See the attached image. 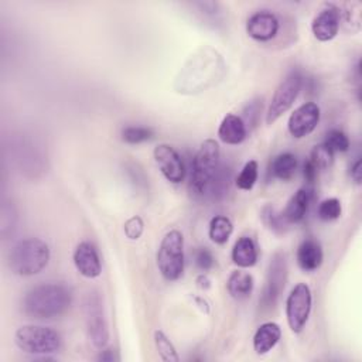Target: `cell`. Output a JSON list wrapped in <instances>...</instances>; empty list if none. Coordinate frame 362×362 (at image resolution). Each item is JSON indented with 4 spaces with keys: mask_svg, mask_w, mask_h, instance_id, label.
I'll list each match as a JSON object with an SVG mask.
<instances>
[{
    "mask_svg": "<svg viewBox=\"0 0 362 362\" xmlns=\"http://www.w3.org/2000/svg\"><path fill=\"white\" fill-rule=\"evenodd\" d=\"M143 230H144V222L139 215H133L132 218H129L124 222V233L132 240L139 239L141 236Z\"/></svg>",
    "mask_w": 362,
    "mask_h": 362,
    "instance_id": "4dcf8cb0",
    "label": "cell"
},
{
    "mask_svg": "<svg viewBox=\"0 0 362 362\" xmlns=\"http://www.w3.org/2000/svg\"><path fill=\"white\" fill-rule=\"evenodd\" d=\"M308 160H310V161L318 168V171H320V170H324V168H327V167H329V165L332 164V161H334V153H332L324 143H321V144H318V146H315V147L313 148L311 156H310Z\"/></svg>",
    "mask_w": 362,
    "mask_h": 362,
    "instance_id": "f1b7e54d",
    "label": "cell"
},
{
    "mask_svg": "<svg viewBox=\"0 0 362 362\" xmlns=\"http://www.w3.org/2000/svg\"><path fill=\"white\" fill-rule=\"evenodd\" d=\"M341 24V11L334 4H325L313 18L311 30L314 37L318 41H329L332 40L339 30Z\"/></svg>",
    "mask_w": 362,
    "mask_h": 362,
    "instance_id": "7c38bea8",
    "label": "cell"
},
{
    "mask_svg": "<svg viewBox=\"0 0 362 362\" xmlns=\"http://www.w3.org/2000/svg\"><path fill=\"white\" fill-rule=\"evenodd\" d=\"M262 219L264 222V225L274 230V232H283L284 230V226L287 223L286 218L283 216V212H279L274 206L272 205H266L263 209H262Z\"/></svg>",
    "mask_w": 362,
    "mask_h": 362,
    "instance_id": "83f0119b",
    "label": "cell"
},
{
    "mask_svg": "<svg viewBox=\"0 0 362 362\" xmlns=\"http://www.w3.org/2000/svg\"><path fill=\"white\" fill-rule=\"evenodd\" d=\"M279 20L270 11H257L246 21V33L256 41H269L279 31Z\"/></svg>",
    "mask_w": 362,
    "mask_h": 362,
    "instance_id": "4fadbf2b",
    "label": "cell"
},
{
    "mask_svg": "<svg viewBox=\"0 0 362 362\" xmlns=\"http://www.w3.org/2000/svg\"><path fill=\"white\" fill-rule=\"evenodd\" d=\"M232 221L225 215H215L209 222V238L214 243L223 245L232 235Z\"/></svg>",
    "mask_w": 362,
    "mask_h": 362,
    "instance_id": "7402d4cb",
    "label": "cell"
},
{
    "mask_svg": "<svg viewBox=\"0 0 362 362\" xmlns=\"http://www.w3.org/2000/svg\"><path fill=\"white\" fill-rule=\"evenodd\" d=\"M72 301L68 287L58 283L40 284L31 288L23 301L24 311L34 318H54L64 314Z\"/></svg>",
    "mask_w": 362,
    "mask_h": 362,
    "instance_id": "6da1fadb",
    "label": "cell"
},
{
    "mask_svg": "<svg viewBox=\"0 0 362 362\" xmlns=\"http://www.w3.org/2000/svg\"><path fill=\"white\" fill-rule=\"evenodd\" d=\"M324 144L332 151V153H344L349 150V139L348 136L338 129H331L325 134Z\"/></svg>",
    "mask_w": 362,
    "mask_h": 362,
    "instance_id": "4316f807",
    "label": "cell"
},
{
    "mask_svg": "<svg viewBox=\"0 0 362 362\" xmlns=\"http://www.w3.org/2000/svg\"><path fill=\"white\" fill-rule=\"evenodd\" d=\"M14 342L20 351L31 355H48L61 348V335L44 325H23L14 334Z\"/></svg>",
    "mask_w": 362,
    "mask_h": 362,
    "instance_id": "277c9868",
    "label": "cell"
},
{
    "mask_svg": "<svg viewBox=\"0 0 362 362\" xmlns=\"http://www.w3.org/2000/svg\"><path fill=\"white\" fill-rule=\"evenodd\" d=\"M153 129L146 126H127L122 130V139L129 144H139L147 141L153 137Z\"/></svg>",
    "mask_w": 362,
    "mask_h": 362,
    "instance_id": "d4e9b609",
    "label": "cell"
},
{
    "mask_svg": "<svg viewBox=\"0 0 362 362\" xmlns=\"http://www.w3.org/2000/svg\"><path fill=\"white\" fill-rule=\"evenodd\" d=\"M320 107L314 102H305L298 106L288 117V132L293 137L301 139L314 132L320 122Z\"/></svg>",
    "mask_w": 362,
    "mask_h": 362,
    "instance_id": "8fae6325",
    "label": "cell"
},
{
    "mask_svg": "<svg viewBox=\"0 0 362 362\" xmlns=\"http://www.w3.org/2000/svg\"><path fill=\"white\" fill-rule=\"evenodd\" d=\"M194 262H195V266L199 270L206 272V270H209L214 266V256H212L209 249L198 247L195 250V253H194Z\"/></svg>",
    "mask_w": 362,
    "mask_h": 362,
    "instance_id": "1f68e13d",
    "label": "cell"
},
{
    "mask_svg": "<svg viewBox=\"0 0 362 362\" xmlns=\"http://www.w3.org/2000/svg\"><path fill=\"white\" fill-rule=\"evenodd\" d=\"M257 170H259V167H257V163H256L255 160L247 161V163L242 167L239 175H238L236 180H235L236 187H238L239 189H243V191L252 189L253 185H255L256 181H257V174H259Z\"/></svg>",
    "mask_w": 362,
    "mask_h": 362,
    "instance_id": "cb8c5ba5",
    "label": "cell"
},
{
    "mask_svg": "<svg viewBox=\"0 0 362 362\" xmlns=\"http://www.w3.org/2000/svg\"><path fill=\"white\" fill-rule=\"evenodd\" d=\"M361 158H356V161L351 165L349 168V174H351V178L355 181V184H361V174H362V170H361Z\"/></svg>",
    "mask_w": 362,
    "mask_h": 362,
    "instance_id": "e575fe53",
    "label": "cell"
},
{
    "mask_svg": "<svg viewBox=\"0 0 362 362\" xmlns=\"http://www.w3.org/2000/svg\"><path fill=\"white\" fill-rule=\"evenodd\" d=\"M197 283L201 288H208L209 287V279L205 276V274H201L198 279H197Z\"/></svg>",
    "mask_w": 362,
    "mask_h": 362,
    "instance_id": "8d00e7d4",
    "label": "cell"
},
{
    "mask_svg": "<svg viewBox=\"0 0 362 362\" xmlns=\"http://www.w3.org/2000/svg\"><path fill=\"white\" fill-rule=\"evenodd\" d=\"M153 339H154L157 352L163 361H165V362H178L180 361L175 346L173 345V342L168 339V337L163 331L156 329L153 334Z\"/></svg>",
    "mask_w": 362,
    "mask_h": 362,
    "instance_id": "603a6c76",
    "label": "cell"
},
{
    "mask_svg": "<svg viewBox=\"0 0 362 362\" xmlns=\"http://www.w3.org/2000/svg\"><path fill=\"white\" fill-rule=\"evenodd\" d=\"M303 174H304V178H305L308 182H314L315 178H317V174H318V168H317L310 160H307V161L304 163Z\"/></svg>",
    "mask_w": 362,
    "mask_h": 362,
    "instance_id": "836d02e7",
    "label": "cell"
},
{
    "mask_svg": "<svg viewBox=\"0 0 362 362\" xmlns=\"http://www.w3.org/2000/svg\"><path fill=\"white\" fill-rule=\"evenodd\" d=\"M232 260L239 267H252L257 262V247L252 238L240 236L232 247Z\"/></svg>",
    "mask_w": 362,
    "mask_h": 362,
    "instance_id": "d6986e66",
    "label": "cell"
},
{
    "mask_svg": "<svg viewBox=\"0 0 362 362\" xmlns=\"http://www.w3.org/2000/svg\"><path fill=\"white\" fill-rule=\"evenodd\" d=\"M49 257L51 252L44 240L27 238L13 246L8 255V266L14 274L33 276L45 269Z\"/></svg>",
    "mask_w": 362,
    "mask_h": 362,
    "instance_id": "7a4b0ae2",
    "label": "cell"
},
{
    "mask_svg": "<svg viewBox=\"0 0 362 362\" xmlns=\"http://www.w3.org/2000/svg\"><path fill=\"white\" fill-rule=\"evenodd\" d=\"M281 328L276 322H263L253 335V349L257 355H264L272 351L280 341Z\"/></svg>",
    "mask_w": 362,
    "mask_h": 362,
    "instance_id": "2e32d148",
    "label": "cell"
},
{
    "mask_svg": "<svg viewBox=\"0 0 362 362\" xmlns=\"http://www.w3.org/2000/svg\"><path fill=\"white\" fill-rule=\"evenodd\" d=\"M219 157L221 150L215 140L206 139L201 143L192 160V173L189 181V189L195 197H205L209 194L211 185L221 165Z\"/></svg>",
    "mask_w": 362,
    "mask_h": 362,
    "instance_id": "3957f363",
    "label": "cell"
},
{
    "mask_svg": "<svg viewBox=\"0 0 362 362\" xmlns=\"http://www.w3.org/2000/svg\"><path fill=\"white\" fill-rule=\"evenodd\" d=\"M226 287H228L229 294L233 298H236V300L247 298L253 290V277H252V274H249L246 272L235 270L230 273Z\"/></svg>",
    "mask_w": 362,
    "mask_h": 362,
    "instance_id": "ffe728a7",
    "label": "cell"
},
{
    "mask_svg": "<svg viewBox=\"0 0 362 362\" xmlns=\"http://www.w3.org/2000/svg\"><path fill=\"white\" fill-rule=\"evenodd\" d=\"M115 359V355H113V349H102L99 356H98V361H106V362H112Z\"/></svg>",
    "mask_w": 362,
    "mask_h": 362,
    "instance_id": "d590c367",
    "label": "cell"
},
{
    "mask_svg": "<svg viewBox=\"0 0 362 362\" xmlns=\"http://www.w3.org/2000/svg\"><path fill=\"white\" fill-rule=\"evenodd\" d=\"M297 168V157L293 153H280L279 156H276L272 161L270 165V171L273 174V177L287 181L290 180Z\"/></svg>",
    "mask_w": 362,
    "mask_h": 362,
    "instance_id": "44dd1931",
    "label": "cell"
},
{
    "mask_svg": "<svg viewBox=\"0 0 362 362\" xmlns=\"http://www.w3.org/2000/svg\"><path fill=\"white\" fill-rule=\"evenodd\" d=\"M157 266L165 280L174 281L184 272V238L177 229L167 232L157 252Z\"/></svg>",
    "mask_w": 362,
    "mask_h": 362,
    "instance_id": "5b68a950",
    "label": "cell"
},
{
    "mask_svg": "<svg viewBox=\"0 0 362 362\" xmlns=\"http://www.w3.org/2000/svg\"><path fill=\"white\" fill-rule=\"evenodd\" d=\"M311 201V191L307 188H300L294 192V195L288 199L283 216L287 222L297 223L301 222L305 218V214L308 211V205Z\"/></svg>",
    "mask_w": 362,
    "mask_h": 362,
    "instance_id": "ac0fdd59",
    "label": "cell"
},
{
    "mask_svg": "<svg viewBox=\"0 0 362 362\" xmlns=\"http://www.w3.org/2000/svg\"><path fill=\"white\" fill-rule=\"evenodd\" d=\"M262 110V99H256V100H252L246 109H245V117L246 120L249 122V124L255 126L256 122H257V117H259V113Z\"/></svg>",
    "mask_w": 362,
    "mask_h": 362,
    "instance_id": "d6a6232c",
    "label": "cell"
},
{
    "mask_svg": "<svg viewBox=\"0 0 362 362\" xmlns=\"http://www.w3.org/2000/svg\"><path fill=\"white\" fill-rule=\"evenodd\" d=\"M85 321L93 346L103 349L109 342V327L105 318L103 303L98 293H89L85 300Z\"/></svg>",
    "mask_w": 362,
    "mask_h": 362,
    "instance_id": "ba28073f",
    "label": "cell"
},
{
    "mask_svg": "<svg viewBox=\"0 0 362 362\" xmlns=\"http://www.w3.org/2000/svg\"><path fill=\"white\" fill-rule=\"evenodd\" d=\"M246 123L236 115H226L218 129L219 139L226 144H239L246 139Z\"/></svg>",
    "mask_w": 362,
    "mask_h": 362,
    "instance_id": "e0dca14e",
    "label": "cell"
},
{
    "mask_svg": "<svg viewBox=\"0 0 362 362\" xmlns=\"http://www.w3.org/2000/svg\"><path fill=\"white\" fill-rule=\"evenodd\" d=\"M303 85V76L298 71H291L276 88L269 109L266 112V123L273 124L294 103Z\"/></svg>",
    "mask_w": 362,
    "mask_h": 362,
    "instance_id": "8992f818",
    "label": "cell"
},
{
    "mask_svg": "<svg viewBox=\"0 0 362 362\" xmlns=\"http://www.w3.org/2000/svg\"><path fill=\"white\" fill-rule=\"evenodd\" d=\"M351 8L345 11V17H344V23L345 24H351V33L358 31L361 27V10H362V4L359 1H352L351 4H348Z\"/></svg>",
    "mask_w": 362,
    "mask_h": 362,
    "instance_id": "f546056e",
    "label": "cell"
},
{
    "mask_svg": "<svg viewBox=\"0 0 362 362\" xmlns=\"http://www.w3.org/2000/svg\"><path fill=\"white\" fill-rule=\"evenodd\" d=\"M154 160L163 175L173 184H180L185 177V167L180 153L170 144H158L153 150Z\"/></svg>",
    "mask_w": 362,
    "mask_h": 362,
    "instance_id": "30bf717a",
    "label": "cell"
},
{
    "mask_svg": "<svg viewBox=\"0 0 362 362\" xmlns=\"http://www.w3.org/2000/svg\"><path fill=\"white\" fill-rule=\"evenodd\" d=\"M286 279H287L286 256L283 253H274L269 264V270L266 274V281H264V287L260 298L262 308H272L276 304L281 291L284 290Z\"/></svg>",
    "mask_w": 362,
    "mask_h": 362,
    "instance_id": "9c48e42d",
    "label": "cell"
},
{
    "mask_svg": "<svg viewBox=\"0 0 362 362\" xmlns=\"http://www.w3.org/2000/svg\"><path fill=\"white\" fill-rule=\"evenodd\" d=\"M342 206L338 198H325L320 202L317 214L321 221H335L341 216Z\"/></svg>",
    "mask_w": 362,
    "mask_h": 362,
    "instance_id": "484cf974",
    "label": "cell"
},
{
    "mask_svg": "<svg viewBox=\"0 0 362 362\" xmlns=\"http://www.w3.org/2000/svg\"><path fill=\"white\" fill-rule=\"evenodd\" d=\"M313 296L305 283L296 284L286 300L287 324L293 332H301L305 327L311 313Z\"/></svg>",
    "mask_w": 362,
    "mask_h": 362,
    "instance_id": "52a82bcc",
    "label": "cell"
},
{
    "mask_svg": "<svg viewBox=\"0 0 362 362\" xmlns=\"http://www.w3.org/2000/svg\"><path fill=\"white\" fill-rule=\"evenodd\" d=\"M74 263L76 270L88 279H95L102 273V263L93 243L83 240L74 252Z\"/></svg>",
    "mask_w": 362,
    "mask_h": 362,
    "instance_id": "5bb4252c",
    "label": "cell"
},
{
    "mask_svg": "<svg viewBox=\"0 0 362 362\" xmlns=\"http://www.w3.org/2000/svg\"><path fill=\"white\" fill-rule=\"evenodd\" d=\"M322 247L315 239H304L297 247V264L304 272H314L322 263Z\"/></svg>",
    "mask_w": 362,
    "mask_h": 362,
    "instance_id": "9a60e30c",
    "label": "cell"
}]
</instances>
